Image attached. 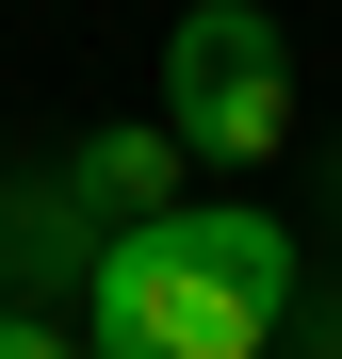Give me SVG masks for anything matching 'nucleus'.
<instances>
[{"label": "nucleus", "instance_id": "2", "mask_svg": "<svg viewBox=\"0 0 342 359\" xmlns=\"http://www.w3.org/2000/svg\"><path fill=\"white\" fill-rule=\"evenodd\" d=\"M163 131H180L212 180H261L294 147V49H277L261 0H196L180 33H163Z\"/></svg>", "mask_w": 342, "mask_h": 359}, {"label": "nucleus", "instance_id": "3", "mask_svg": "<svg viewBox=\"0 0 342 359\" xmlns=\"http://www.w3.org/2000/svg\"><path fill=\"white\" fill-rule=\"evenodd\" d=\"M180 180H196V147L163 131V114H114V131L66 147V196H82L98 245H114V229H147V212H180Z\"/></svg>", "mask_w": 342, "mask_h": 359}, {"label": "nucleus", "instance_id": "4", "mask_svg": "<svg viewBox=\"0 0 342 359\" xmlns=\"http://www.w3.org/2000/svg\"><path fill=\"white\" fill-rule=\"evenodd\" d=\"M0 359H98L82 311H33V294H0Z\"/></svg>", "mask_w": 342, "mask_h": 359}, {"label": "nucleus", "instance_id": "1", "mask_svg": "<svg viewBox=\"0 0 342 359\" xmlns=\"http://www.w3.org/2000/svg\"><path fill=\"white\" fill-rule=\"evenodd\" d=\"M277 327H294V229L261 196H180V212L114 229L82 278L98 359H277Z\"/></svg>", "mask_w": 342, "mask_h": 359}]
</instances>
